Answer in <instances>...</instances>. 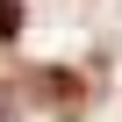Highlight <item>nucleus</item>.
Segmentation results:
<instances>
[{
    "label": "nucleus",
    "instance_id": "f257e3e1",
    "mask_svg": "<svg viewBox=\"0 0 122 122\" xmlns=\"http://www.w3.org/2000/svg\"><path fill=\"white\" fill-rule=\"evenodd\" d=\"M15 29H22V0H0V43H15Z\"/></svg>",
    "mask_w": 122,
    "mask_h": 122
},
{
    "label": "nucleus",
    "instance_id": "f03ea898",
    "mask_svg": "<svg viewBox=\"0 0 122 122\" xmlns=\"http://www.w3.org/2000/svg\"><path fill=\"white\" fill-rule=\"evenodd\" d=\"M0 122H7V115H0Z\"/></svg>",
    "mask_w": 122,
    "mask_h": 122
}]
</instances>
